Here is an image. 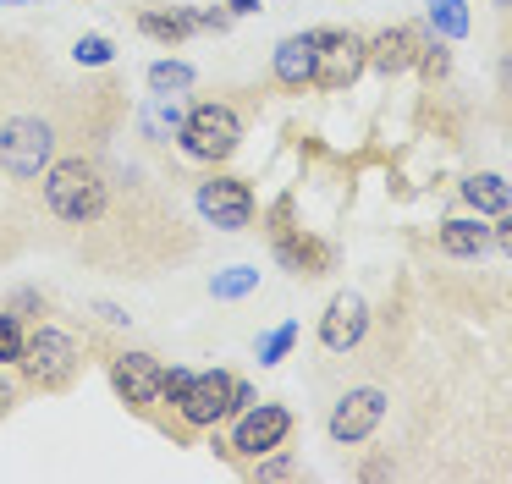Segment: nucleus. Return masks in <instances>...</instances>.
<instances>
[{
	"mask_svg": "<svg viewBox=\"0 0 512 484\" xmlns=\"http://www.w3.org/2000/svg\"><path fill=\"white\" fill-rule=\"evenodd\" d=\"M23 325H17V314H0V363H17L23 358Z\"/></svg>",
	"mask_w": 512,
	"mask_h": 484,
	"instance_id": "obj_24",
	"label": "nucleus"
},
{
	"mask_svg": "<svg viewBox=\"0 0 512 484\" xmlns=\"http://www.w3.org/2000/svg\"><path fill=\"white\" fill-rule=\"evenodd\" d=\"M188 83H193L188 61H155L149 66V88H155V94H177V88H188Z\"/></svg>",
	"mask_w": 512,
	"mask_h": 484,
	"instance_id": "obj_20",
	"label": "nucleus"
},
{
	"mask_svg": "<svg viewBox=\"0 0 512 484\" xmlns=\"http://www.w3.org/2000/svg\"><path fill=\"white\" fill-rule=\"evenodd\" d=\"M419 44H424V28L419 22H391L386 33H375L369 39V66H375L380 77H402L419 66Z\"/></svg>",
	"mask_w": 512,
	"mask_h": 484,
	"instance_id": "obj_12",
	"label": "nucleus"
},
{
	"mask_svg": "<svg viewBox=\"0 0 512 484\" xmlns=\"http://www.w3.org/2000/svg\"><path fill=\"white\" fill-rule=\"evenodd\" d=\"M254 286H259V270H248V264H237V270L215 275V281H210V292H215V297H248Z\"/></svg>",
	"mask_w": 512,
	"mask_h": 484,
	"instance_id": "obj_21",
	"label": "nucleus"
},
{
	"mask_svg": "<svg viewBox=\"0 0 512 484\" xmlns=\"http://www.w3.org/2000/svg\"><path fill=\"white\" fill-rule=\"evenodd\" d=\"M292 435V413L281 402H254L248 413H237V435H232V457H270L281 451Z\"/></svg>",
	"mask_w": 512,
	"mask_h": 484,
	"instance_id": "obj_7",
	"label": "nucleus"
},
{
	"mask_svg": "<svg viewBox=\"0 0 512 484\" xmlns=\"http://www.w3.org/2000/svg\"><path fill=\"white\" fill-rule=\"evenodd\" d=\"M501 6H512V0H501Z\"/></svg>",
	"mask_w": 512,
	"mask_h": 484,
	"instance_id": "obj_34",
	"label": "nucleus"
},
{
	"mask_svg": "<svg viewBox=\"0 0 512 484\" xmlns=\"http://www.w3.org/2000/svg\"><path fill=\"white\" fill-rule=\"evenodd\" d=\"M292 198H281L276 209H270V248H276V259L287 264L292 275H325V264H331V248H325L320 237H309L303 226H292Z\"/></svg>",
	"mask_w": 512,
	"mask_h": 484,
	"instance_id": "obj_6",
	"label": "nucleus"
},
{
	"mask_svg": "<svg viewBox=\"0 0 512 484\" xmlns=\"http://www.w3.org/2000/svg\"><path fill=\"white\" fill-rule=\"evenodd\" d=\"M111 380H116V396H122L133 413H155V407L166 402V369H160L149 352H116Z\"/></svg>",
	"mask_w": 512,
	"mask_h": 484,
	"instance_id": "obj_8",
	"label": "nucleus"
},
{
	"mask_svg": "<svg viewBox=\"0 0 512 484\" xmlns=\"http://www.w3.org/2000/svg\"><path fill=\"white\" fill-rule=\"evenodd\" d=\"M72 55H78V66H105L116 55V44L105 39V33H83V39L72 44Z\"/></svg>",
	"mask_w": 512,
	"mask_h": 484,
	"instance_id": "obj_22",
	"label": "nucleus"
},
{
	"mask_svg": "<svg viewBox=\"0 0 512 484\" xmlns=\"http://www.w3.org/2000/svg\"><path fill=\"white\" fill-rule=\"evenodd\" d=\"M419 66H424V77H446V72H452V50H446L441 39H430V33H424V44H419Z\"/></svg>",
	"mask_w": 512,
	"mask_h": 484,
	"instance_id": "obj_23",
	"label": "nucleus"
},
{
	"mask_svg": "<svg viewBox=\"0 0 512 484\" xmlns=\"http://www.w3.org/2000/svg\"><path fill=\"white\" fill-rule=\"evenodd\" d=\"M380 418H386V391H380V385H358V391H347L342 402L331 407L325 429H331L336 446H358V440H369L380 429Z\"/></svg>",
	"mask_w": 512,
	"mask_h": 484,
	"instance_id": "obj_10",
	"label": "nucleus"
},
{
	"mask_svg": "<svg viewBox=\"0 0 512 484\" xmlns=\"http://www.w3.org/2000/svg\"><path fill=\"white\" fill-rule=\"evenodd\" d=\"M6 6H23V0H6Z\"/></svg>",
	"mask_w": 512,
	"mask_h": 484,
	"instance_id": "obj_33",
	"label": "nucleus"
},
{
	"mask_svg": "<svg viewBox=\"0 0 512 484\" xmlns=\"http://www.w3.org/2000/svg\"><path fill=\"white\" fill-rule=\"evenodd\" d=\"M138 28L149 33V39H160V44H182L193 28H204L193 11H160V6H144L138 11Z\"/></svg>",
	"mask_w": 512,
	"mask_h": 484,
	"instance_id": "obj_17",
	"label": "nucleus"
},
{
	"mask_svg": "<svg viewBox=\"0 0 512 484\" xmlns=\"http://www.w3.org/2000/svg\"><path fill=\"white\" fill-rule=\"evenodd\" d=\"M232 391H237V374H226V369L193 374V385L177 396L182 429H215L226 413H232Z\"/></svg>",
	"mask_w": 512,
	"mask_h": 484,
	"instance_id": "obj_9",
	"label": "nucleus"
},
{
	"mask_svg": "<svg viewBox=\"0 0 512 484\" xmlns=\"http://www.w3.org/2000/svg\"><path fill=\"white\" fill-rule=\"evenodd\" d=\"M424 6H430V22L446 33V39H463L468 33V6L463 0H424Z\"/></svg>",
	"mask_w": 512,
	"mask_h": 484,
	"instance_id": "obj_19",
	"label": "nucleus"
},
{
	"mask_svg": "<svg viewBox=\"0 0 512 484\" xmlns=\"http://www.w3.org/2000/svg\"><path fill=\"white\" fill-rule=\"evenodd\" d=\"M270 72H276V83L287 88V94L314 88V33H292V39H281Z\"/></svg>",
	"mask_w": 512,
	"mask_h": 484,
	"instance_id": "obj_14",
	"label": "nucleus"
},
{
	"mask_svg": "<svg viewBox=\"0 0 512 484\" xmlns=\"http://www.w3.org/2000/svg\"><path fill=\"white\" fill-rule=\"evenodd\" d=\"M12 407H17V385L6 380V374H0V418L12 413Z\"/></svg>",
	"mask_w": 512,
	"mask_h": 484,
	"instance_id": "obj_30",
	"label": "nucleus"
},
{
	"mask_svg": "<svg viewBox=\"0 0 512 484\" xmlns=\"http://www.w3.org/2000/svg\"><path fill=\"white\" fill-rule=\"evenodd\" d=\"M463 204L479 209V215H507L512 209V182H501L496 171H474V176H463Z\"/></svg>",
	"mask_w": 512,
	"mask_h": 484,
	"instance_id": "obj_16",
	"label": "nucleus"
},
{
	"mask_svg": "<svg viewBox=\"0 0 512 484\" xmlns=\"http://www.w3.org/2000/svg\"><path fill=\"white\" fill-rule=\"evenodd\" d=\"M254 473H259V479H298L303 468H298L292 457H276V451H270V457H259V468H254Z\"/></svg>",
	"mask_w": 512,
	"mask_h": 484,
	"instance_id": "obj_26",
	"label": "nucleus"
},
{
	"mask_svg": "<svg viewBox=\"0 0 512 484\" xmlns=\"http://www.w3.org/2000/svg\"><path fill=\"white\" fill-rule=\"evenodd\" d=\"M188 385H193V374H188V369H166V402L177 407V396L188 391Z\"/></svg>",
	"mask_w": 512,
	"mask_h": 484,
	"instance_id": "obj_27",
	"label": "nucleus"
},
{
	"mask_svg": "<svg viewBox=\"0 0 512 484\" xmlns=\"http://www.w3.org/2000/svg\"><path fill=\"white\" fill-rule=\"evenodd\" d=\"M292 341H298V325H281L276 336H265V347H259V363H281L292 352Z\"/></svg>",
	"mask_w": 512,
	"mask_h": 484,
	"instance_id": "obj_25",
	"label": "nucleus"
},
{
	"mask_svg": "<svg viewBox=\"0 0 512 484\" xmlns=\"http://www.w3.org/2000/svg\"><path fill=\"white\" fill-rule=\"evenodd\" d=\"M182 149L193 154V160H226V154L237 149V138H243V116H237L226 99H204V105H193L188 116H182Z\"/></svg>",
	"mask_w": 512,
	"mask_h": 484,
	"instance_id": "obj_4",
	"label": "nucleus"
},
{
	"mask_svg": "<svg viewBox=\"0 0 512 484\" xmlns=\"http://www.w3.org/2000/svg\"><path fill=\"white\" fill-rule=\"evenodd\" d=\"M171 132H182V110L171 94H155L144 105V138H171Z\"/></svg>",
	"mask_w": 512,
	"mask_h": 484,
	"instance_id": "obj_18",
	"label": "nucleus"
},
{
	"mask_svg": "<svg viewBox=\"0 0 512 484\" xmlns=\"http://www.w3.org/2000/svg\"><path fill=\"white\" fill-rule=\"evenodd\" d=\"M45 209L67 226H100L111 209V171L89 154H61L45 171Z\"/></svg>",
	"mask_w": 512,
	"mask_h": 484,
	"instance_id": "obj_1",
	"label": "nucleus"
},
{
	"mask_svg": "<svg viewBox=\"0 0 512 484\" xmlns=\"http://www.w3.org/2000/svg\"><path fill=\"white\" fill-rule=\"evenodd\" d=\"M369 66V39L353 28H314V88L342 94Z\"/></svg>",
	"mask_w": 512,
	"mask_h": 484,
	"instance_id": "obj_3",
	"label": "nucleus"
},
{
	"mask_svg": "<svg viewBox=\"0 0 512 484\" xmlns=\"http://www.w3.org/2000/svg\"><path fill=\"white\" fill-rule=\"evenodd\" d=\"M226 6H232L237 17H248V11H259V0H226Z\"/></svg>",
	"mask_w": 512,
	"mask_h": 484,
	"instance_id": "obj_32",
	"label": "nucleus"
},
{
	"mask_svg": "<svg viewBox=\"0 0 512 484\" xmlns=\"http://www.w3.org/2000/svg\"><path fill=\"white\" fill-rule=\"evenodd\" d=\"M490 231H496V248L512 253V209H507V215H496V226H490Z\"/></svg>",
	"mask_w": 512,
	"mask_h": 484,
	"instance_id": "obj_28",
	"label": "nucleus"
},
{
	"mask_svg": "<svg viewBox=\"0 0 512 484\" xmlns=\"http://www.w3.org/2000/svg\"><path fill=\"white\" fill-rule=\"evenodd\" d=\"M435 242H441V253H452V259H479L485 248H496V231L485 226V215H452L441 220V231H435Z\"/></svg>",
	"mask_w": 512,
	"mask_h": 484,
	"instance_id": "obj_15",
	"label": "nucleus"
},
{
	"mask_svg": "<svg viewBox=\"0 0 512 484\" xmlns=\"http://www.w3.org/2000/svg\"><path fill=\"white\" fill-rule=\"evenodd\" d=\"M94 314H105V319H111V325H127V314H122V308H116V303H94Z\"/></svg>",
	"mask_w": 512,
	"mask_h": 484,
	"instance_id": "obj_31",
	"label": "nucleus"
},
{
	"mask_svg": "<svg viewBox=\"0 0 512 484\" xmlns=\"http://www.w3.org/2000/svg\"><path fill=\"white\" fill-rule=\"evenodd\" d=\"M56 160V121L39 116V110H23V116L0 121V171L12 182H34L39 171H50Z\"/></svg>",
	"mask_w": 512,
	"mask_h": 484,
	"instance_id": "obj_2",
	"label": "nucleus"
},
{
	"mask_svg": "<svg viewBox=\"0 0 512 484\" xmlns=\"http://www.w3.org/2000/svg\"><path fill=\"white\" fill-rule=\"evenodd\" d=\"M23 374L28 385H39V391H61V385H72V374H78V341L67 336V330L56 325H39L34 336L23 341Z\"/></svg>",
	"mask_w": 512,
	"mask_h": 484,
	"instance_id": "obj_5",
	"label": "nucleus"
},
{
	"mask_svg": "<svg viewBox=\"0 0 512 484\" xmlns=\"http://www.w3.org/2000/svg\"><path fill=\"white\" fill-rule=\"evenodd\" d=\"M199 209L210 226L243 231V226H254V187L243 176H210V182H199Z\"/></svg>",
	"mask_w": 512,
	"mask_h": 484,
	"instance_id": "obj_11",
	"label": "nucleus"
},
{
	"mask_svg": "<svg viewBox=\"0 0 512 484\" xmlns=\"http://www.w3.org/2000/svg\"><path fill=\"white\" fill-rule=\"evenodd\" d=\"M248 407H254V385L237 380V391H232V413H248Z\"/></svg>",
	"mask_w": 512,
	"mask_h": 484,
	"instance_id": "obj_29",
	"label": "nucleus"
},
{
	"mask_svg": "<svg viewBox=\"0 0 512 484\" xmlns=\"http://www.w3.org/2000/svg\"><path fill=\"white\" fill-rule=\"evenodd\" d=\"M364 330H369V303L358 292H342V297H331V308H325V319H320V347L325 352H353L358 341H364Z\"/></svg>",
	"mask_w": 512,
	"mask_h": 484,
	"instance_id": "obj_13",
	"label": "nucleus"
}]
</instances>
